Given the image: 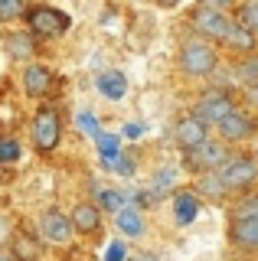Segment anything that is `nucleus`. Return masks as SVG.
<instances>
[{
  "label": "nucleus",
  "instance_id": "f257e3e1",
  "mask_svg": "<svg viewBox=\"0 0 258 261\" xmlns=\"http://www.w3.org/2000/svg\"><path fill=\"white\" fill-rule=\"evenodd\" d=\"M219 65V49L209 39H187L180 46V72L190 79H209Z\"/></svg>",
  "mask_w": 258,
  "mask_h": 261
},
{
  "label": "nucleus",
  "instance_id": "f03ea898",
  "mask_svg": "<svg viewBox=\"0 0 258 261\" xmlns=\"http://www.w3.org/2000/svg\"><path fill=\"white\" fill-rule=\"evenodd\" d=\"M219 183L225 186V193H248L258 183V160L248 153H232L229 160L216 170Z\"/></svg>",
  "mask_w": 258,
  "mask_h": 261
},
{
  "label": "nucleus",
  "instance_id": "7ed1b4c3",
  "mask_svg": "<svg viewBox=\"0 0 258 261\" xmlns=\"http://www.w3.org/2000/svg\"><path fill=\"white\" fill-rule=\"evenodd\" d=\"M229 157H232L229 144L219 141V137H206V141L196 144L193 150H183V167L193 170V173H213V170H219Z\"/></svg>",
  "mask_w": 258,
  "mask_h": 261
},
{
  "label": "nucleus",
  "instance_id": "20e7f679",
  "mask_svg": "<svg viewBox=\"0 0 258 261\" xmlns=\"http://www.w3.org/2000/svg\"><path fill=\"white\" fill-rule=\"evenodd\" d=\"M27 30L33 33L36 39H56V36H62V33H69L72 27V20L62 10H56V7H27Z\"/></svg>",
  "mask_w": 258,
  "mask_h": 261
},
{
  "label": "nucleus",
  "instance_id": "39448f33",
  "mask_svg": "<svg viewBox=\"0 0 258 261\" xmlns=\"http://www.w3.org/2000/svg\"><path fill=\"white\" fill-rule=\"evenodd\" d=\"M33 147L39 153H53L62 141V118L53 105H43L36 114H33Z\"/></svg>",
  "mask_w": 258,
  "mask_h": 261
},
{
  "label": "nucleus",
  "instance_id": "423d86ee",
  "mask_svg": "<svg viewBox=\"0 0 258 261\" xmlns=\"http://www.w3.org/2000/svg\"><path fill=\"white\" fill-rule=\"evenodd\" d=\"M190 27L199 33V39H209V43H222L225 33L232 30V16L229 13H219L213 7H203L196 4L190 13Z\"/></svg>",
  "mask_w": 258,
  "mask_h": 261
},
{
  "label": "nucleus",
  "instance_id": "0eeeda50",
  "mask_svg": "<svg viewBox=\"0 0 258 261\" xmlns=\"http://www.w3.org/2000/svg\"><path fill=\"white\" fill-rule=\"evenodd\" d=\"M232 108H239L232 95H225V92H206L203 98H196V105H193L190 114H193L196 121H203L206 127H216Z\"/></svg>",
  "mask_w": 258,
  "mask_h": 261
},
{
  "label": "nucleus",
  "instance_id": "6e6552de",
  "mask_svg": "<svg viewBox=\"0 0 258 261\" xmlns=\"http://www.w3.org/2000/svg\"><path fill=\"white\" fill-rule=\"evenodd\" d=\"M216 130H219V141H225V144H242V141H248V137L258 134V121L248 111L232 108L219 121V124H216Z\"/></svg>",
  "mask_w": 258,
  "mask_h": 261
},
{
  "label": "nucleus",
  "instance_id": "1a4fd4ad",
  "mask_svg": "<svg viewBox=\"0 0 258 261\" xmlns=\"http://www.w3.org/2000/svg\"><path fill=\"white\" fill-rule=\"evenodd\" d=\"M72 222H69V216L66 212H59V209H46L43 216H39V239L43 242H53V245H66L72 239Z\"/></svg>",
  "mask_w": 258,
  "mask_h": 261
},
{
  "label": "nucleus",
  "instance_id": "9d476101",
  "mask_svg": "<svg viewBox=\"0 0 258 261\" xmlns=\"http://www.w3.org/2000/svg\"><path fill=\"white\" fill-rule=\"evenodd\" d=\"M53 85H56V75H53V69L49 65H27L23 69V92H27L30 98H46L53 92Z\"/></svg>",
  "mask_w": 258,
  "mask_h": 261
},
{
  "label": "nucleus",
  "instance_id": "9b49d317",
  "mask_svg": "<svg viewBox=\"0 0 258 261\" xmlns=\"http://www.w3.org/2000/svg\"><path fill=\"white\" fill-rule=\"evenodd\" d=\"M7 245H10V258L13 261H39V258H43V239L23 232V228H20V232H10Z\"/></svg>",
  "mask_w": 258,
  "mask_h": 261
},
{
  "label": "nucleus",
  "instance_id": "f8f14e48",
  "mask_svg": "<svg viewBox=\"0 0 258 261\" xmlns=\"http://www.w3.org/2000/svg\"><path fill=\"white\" fill-rule=\"evenodd\" d=\"M209 137V127L203 124V121H196L193 114H187V118H180L176 121V127H173V141L180 150H193L196 144H203Z\"/></svg>",
  "mask_w": 258,
  "mask_h": 261
},
{
  "label": "nucleus",
  "instance_id": "ddd939ff",
  "mask_svg": "<svg viewBox=\"0 0 258 261\" xmlns=\"http://www.w3.org/2000/svg\"><path fill=\"white\" fill-rule=\"evenodd\" d=\"M101 216L105 212L95 206V202H79V206L69 212V222L79 235H98L101 232Z\"/></svg>",
  "mask_w": 258,
  "mask_h": 261
},
{
  "label": "nucleus",
  "instance_id": "4468645a",
  "mask_svg": "<svg viewBox=\"0 0 258 261\" xmlns=\"http://www.w3.org/2000/svg\"><path fill=\"white\" fill-rule=\"evenodd\" d=\"M199 209H203V202H199V196L193 190H176L173 193V219H176V225H190L193 219L199 216Z\"/></svg>",
  "mask_w": 258,
  "mask_h": 261
},
{
  "label": "nucleus",
  "instance_id": "2eb2a0df",
  "mask_svg": "<svg viewBox=\"0 0 258 261\" xmlns=\"http://www.w3.org/2000/svg\"><path fill=\"white\" fill-rule=\"evenodd\" d=\"M229 239L239 248L258 251V219H232L229 222Z\"/></svg>",
  "mask_w": 258,
  "mask_h": 261
},
{
  "label": "nucleus",
  "instance_id": "dca6fc26",
  "mask_svg": "<svg viewBox=\"0 0 258 261\" xmlns=\"http://www.w3.org/2000/svg\"><path fill=\"white\" fill-rule=\"evenodd\" d=\"M222 46H229L232 53H242V56H248V53H258V36L248 27H242V23L232 20V30L225 33V39H222Z\"/></svg>",
  "mask_w": 258,
  "mask_h": 261
},
{
  "label": "nucleus",
  "instance_id": "f3484780",
  "mask_svg": "<svg viewBox=\"0 0 258 261\" xmlns=\"http://www.w3.org/2000/svg\"><path fill=\"white\" fill-rule=\"evenodd\" d=\"M176 183H180V170L176 167H160L154 176H150V183H147V193H150V199H164V196H170L176 193Z\"/></svg>",
  "mask_w": 258,
  "mask_h": 261
},
{
  "label": "nucleus",
  "instance_id": "a211bd4d",
  "mask_svg": "<svg viewBox=\"0 0 258 261\" xmlns=\"http://www.w3.org/2000/svg\"><path fill=\"white\" fill-rule=\"evenodd\" d=\"M95 88H98L108 101H121V98L127 95V75H124V72H118V69L101 72V75L95 79Z\"/></svg>",
  "mask_w": 258,
  "mask_h": 261
},
{
  "label": "nucleus",
  "instance_id": "6ab92c4d",
  "mask_svg": "<svg viewBox=\"0 0 258 261\" xmlns=\"http://www.w3.org/2000/svg\"><path fill=\"white\" fill-rule=\"evenodd\" d=\"M115 222H118V232L121 235H127V239H141L144 235V216H141V209H134V206H124V209H118L115 212Z\"/></svg>",
  "mask_w": 258,
  "mask_h": 261
},
{
  "label": "nucleus",
  "instance_id": "aec40b11",
  "mask_svg": "<svg viewBox=\"0 0 258 261\" xmlns=\"http://www.w3.org/2000/svg\"><path fill=\"white\" fill-rule=\"evenodd\" d=\"M7 53L13 56V59H30V56L36 53V36L30 30H17L7 36Z\"/></svg>",
  "mask_w": 258,
  "mask_h": 261
},
{
  "label": "nucleus",
  "instance_id": "412c9836",
  "mask_svg": "<svg viewBox=\"0 0 258 261\" xmlns=\"http://www.w3.org/2000/svg\"><path fill=\"white\" fill-rule=\"evenodd\" d=\"M95 206L101 212H111V216H115L118 209L127 206V196H124V190H108V186H101V190H95Z\"/></svg>",
  "mask_w": 258,
  "mask_h": 261
},
{
  "label": "nucleus",
  "instance_id": "4be33fe9",
  "mask_svg": "<svg viewBox=\"0 0 258 261\" xmlns=\"http://www.w3.org/2000/svg\"><path fill=\"white\" fill-rule=\"evenodd\" d=\"M95 144H98V160H101V167H105V170H115V157L121 153V141H118L115 134H105V130H101V134L95 137Z\"/></svg>",
  "mask_w": 258,
  "mask_h": 261
},
{
  "label": "nucleus",
  "instance_id": "5701e85b",
  "mask_svg": "<svg viewBox=\"0 0 258 261\" xmlns=\"http://www.w3.org/2000/svg\"><path fill=\"white\" fill-rule=\"evenodd\" d=\"M196 196H206V199H213V202H219V199H225V186L219 183V176H216V170L213 173H199V179H196V190H193Z\"/></svg>",
  "mask_w": 258,
  "mask_h": 261
},
{
  "label": "nucleus",
  "instance_id": "b1692460",
  "mask_svg": "<svg viewBox=\"0 0 258 261\" xmlns=\"http://www.w3.org/2000/svg\"><path fill=\"white\" fill-rule=\"evenodd\" d=\"M236 23L248 27V30L258 36V0H245V4L236 7Z\"/></svg>",
  "mask_w": 258,
  "mask_h": 261
},
{
  "label": "nucleus",
  "instance_id": "393cba45",
  "mask_svg": "<svg viewBox=\"0 0 258 261\" xmlns=\"http://www.w3.org/2000/svg\"><path fill=\"white\" fill-rule=\"evenodd\" d=\"M232 219H258V193H248L232 206Z\"/></svg>",
  "mask_w": 258,
  "mask_h": 261
},
{
  "label": "nucleus",
  "instance_id": "a878e982",
  "mask_svg": "<svg viewBox=\"0 0 258 261\" xmlns=\"http://www.w3.org/2000/svg\"><path fill=\"white\" fill-rule=\"evenodd\" d=\"M236 75H239V82H242V85H252V82H258V53H248L245 59L239 62Z\"/></svg>",
  "mask_w": 258,
  "mask_h": 261
},
{
  "label": "nucleus",
  "instance_id": "bb28decb",
  "mask_svg": "<svg viewBox=\"0 0 258 261\" xmlns=\"http://www.w3.org/2000/svg\"><path fill=\"white\" fill-rule=\"evenodd\" d=\"M23 157V147L17 137H7V134H0V163H17Z\"/></svg>",
  "mask_w": 258,
  "mask_h": 261
},
{
  "label": "nucleus",
  "instance_id": "cd10ccee",
  "mask_svg": "<svg viewBox=\"0 0 258 261\" xmlns=\"http://www.w3.org/2000/svg\"><path fill=\"white\" fill-rule=\"evenodd\" d=\"M27 13V0H0V23H13Z\"/></svg>",
  "mask_w": 258,
  "mask_h": 261
},
{
  "label": "nucleus",
  "instance_id": "c85d7f7f",
  "mask_svg": "<svg viewBox=\"0 0 258 261\" xmlns=\"http://www.w3.org/2000/svg\"><path fill=\"white\" fill-rule=\"evenodd\" d=\"M75 121H79V127H82L88 137H98V134H101V127H98V118H95L92 111H79V118H75Z\"/></svg>",
  "mask_w": 258,
  "mask_h": 261
},
{
  "label": "nucleus",
  "instance_id": "c756f323",
  "mask_svg": "<svg viewBox=\"0 0 258 261\" xmlns=\"http://www.w3.org/2000/svg\"><path fill=\"white\" fill-rule=\"evenodd\" d=\"M134 170H138V163H134L131 153H118V157H115V173H121V176H134Z\"/></svg>",
  "mask_w": 258,
  "mask_h": 261
},
{
  "label": "nucleus",
  "instance_id": "7c9ffc66",
  "mask_svg": "<svg viewBox=\"0 0 258 261\" xmlns=\"http://www.w3.org/2000/svg\"><path fill=\"white\" fill-rule=\"evenodd\" d=\"M105 261H127V248L124 242H111L108 251H105Z\"/></svg>",
  "mask_w": 258,
  "mask_h": 261
},
{
  "label": "nucleus",
  "instance_id": "2f4dec72",
  "mask_svg": "<svg viewBox=\"0 0 258 261\" xmlns=\"http://www.w3.org/2000/svg\"><path fill=\"white\" fill-rule=\"evenodd\" d=\"M203 7H213V10H219V13H229V10H236L239 7V0H199Z\"/></svg>",
  "mask_w": 258,
  "mask_h": 261
},
{
  "label": "nucleus",
  "instance_id": "473e14b6",
  "mask_svg": "<svg viewBox=\"0 0 258 261\" xmlns=\"http://www.w3.org/2000/svg\"><path fill=\"white\" fill-rule=\"evenodd\" d=\"M144 124H138V121H131V124H124L121 127V137H127V141H138V137H144Z\"/></svg>",
  "mask_w": 258,
  "mask_h": 261
},
{
  "label": "nucleus",
  "instance_id": "72a5a7b5",
  "mask_svg": "<svg viewBox=\"0 0 258 261\" xmlns=\"http://www.w3.org/2000/svg\"><path fill=\"white\" fill-rule=\"evenodd\" d=\"M245 105L258 111V82H252V85H245Z\"/></svg>",
  "mask_w": 258,
  "mask_h": 261
},
{
  "label": "nucleus",
  "instance_id": "f704fd0d",
  "mask_svg": "<svg viewBox=\"0 0 258 261\" xmlns=\"http://www.w3.org/2000/svg\"><path fill=\"white\" fill-rule=\"evenodd\" d=\"M7 239H10V225H7V219L0 216V248L7 245Z\"/></svg>",
  "mask_w": 258,
  "mask_h": 261
},
{
  "label": "nucleus",
  "instance_id": "c9c22d12",
  "mask_svg": "<svg viewBox=\"0 0 258 261\" xmlns=\"http://www.w3.org/2000/svg\"><path fill=\"white\" fill-rule=\"evenodd\" d=\"M157 4H160V7H176L180 0H157Z\"/></svg>",
  "mask_w": 258,
  "mask_h": 261
},
{
  "label": "nucleus",
  "instance_id": "e433bc0d",
  "mask_svg": "<svg viewBox=\"0 0 258 261\" xmlns=\"http://www.w3.org/2000/svg\"><path fill=\"white\" fill-rule=\"evenodd\" d=\"M0 261H13V258H10V255H0Z\"/></svg>",
  "mask_w": 258,
  "mask_h": 261
},
{
  "label": "nucleus",
  "instance_id": "4c0bfd02",
  "mask_svg": "<svg viewBox=\"0 0 258 261\" xmlns=\"http://www.w3.org/2000/svg\"><path fill=\"white\" fill-rule=\"evenodd\" d=\"M127 261H131V258H127Z\"/></svg>",
  "mask_w": 258,
  "mask_h": 261
}]
</instances>
